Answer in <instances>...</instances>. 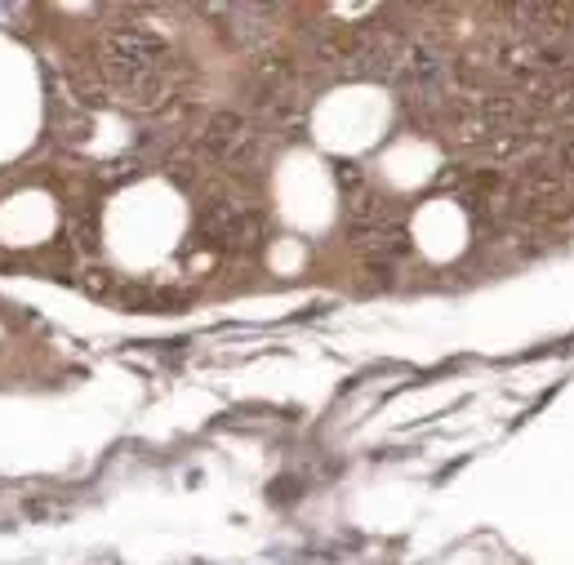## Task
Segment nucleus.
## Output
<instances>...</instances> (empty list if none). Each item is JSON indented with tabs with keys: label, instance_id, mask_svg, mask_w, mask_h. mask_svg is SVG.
<instances>
[{
	"label": "nucleus",
	"instance_id": "f257e3e1",
	"mask_svg": "<svg viewBox=\"0 0 574 565\" xmlns=\"http://www.w3.org/2000/svg\"><path fill=\"white\" fill-rule=\"evenodd\" d=\"M107 72L130 94H156L165 72V41L147 32H116L107 41Z\"/></svg>",
	"mask_w": 574,
	"mask_h": 565
},
{
	"label": "nucleus",
	"instance_id": "f03ea898",
	"mask_svg": "<svg viewBox=\"0 0 574 565\" xmlns=\"http://www.w3.org/2000/svg\"><path fill=\"white\" fill-rule=\"evenodd\" d=\"M201 232L210 236L214 245H250L254 236H259V218L250 210H236V205H214V210H205L201 218Z\"/></svg>",
	"mask_w": 574,
	"mask_h": 565
},
{
	"label": "nucleus",
	"instance_id": "7ed1b4c3",
	"mask_svg": "<svg viewBox=\"0 0 574 565\" xmlns=\"http://www.w3.org/2000/svg\"><path fill=\"white\" fill-rule=\"evenodd\" d=\"M401 81H405L410 94H437V89L445 85V58L428 45H414L410 54H405V63H401Z\"/></svg>",
	"mask_w": 574,
	"mask_h": 565
},
{
	"label": "nucleus",
	"instance_id": "20e7f679",
	"mask_svg": "<svg viewBox=\"0 0 574 565\" xmlns=\"http://www.w3.org/2000/svg\"><path fill=\"white\" fill-rule=\"evenodd\" d=\"M205 147H210L219 161H241V156L254 147V138L245 130L241 116H214L210 130H205Z\"/></svg>",
	"mask_w": 574,
	"mask_h": 565
}]
</instances>
